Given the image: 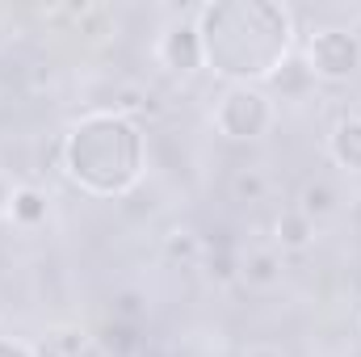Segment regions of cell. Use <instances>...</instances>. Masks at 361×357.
I'll return each instance as SVG.
<instances>
[{
	"label": "cell",
	"instance_id": "obj_2",
	"mask_svg": "<svg viewBox=\"0 0 361 357\" xmlns=\"http://www.w3.org/2000/svg\"><path fill=\"white\" fill-rule=\"evenodd\" d=\"M307 68L324 85H345L361 72V47L349 25H315L307 38Z\"/></svg>",
	"mask_w": 361,
	"mask_h": 357
},
{
	"label": "cell",
	"instance_id": "obj_17",
	"mask_svg": "<svg viewBox=\"0 0 361 357\" xmlns=\"http://www.w3.org/2000/svg\"><path fill=\"white\" fill-rule=\"evenodd\" d=\"M349 30H353V38H357V47H361V13L353 17V25H349Z\"/></svg>",
	"mask_w": 361,
	"mask_h": 357
},
{
	"label": "cell",
	"instance_id": "obj_9",
	"mask_svg": "<svg viewBox=\"0 0 361 357\" xmlns=\"http://www.w3.org/2000/svg\"><path fill=\"white\" fill-rule=\"evenodd\" d=\"M319 80L311 76V68H307V59H281L277 68H273V76H269V89L281 97V101H307V92L315 89Z\"/></svg>",
	"mask_w": 361,
	"mask_h": 357
},
{
	"label": "cell",
	"instance_id": "obj_5",
	"mask_svg": "<svg viewBox=\"0 0 361 357\" xmlns=\"http://www.w3.org/2000/svg\"><path fill=\"white\" fill-rule=\"evenodd\" d=\"M4 219H8L17 231H38V227H47V219H51V193H47L42 185H30V181L17 185Z\"/></svg>",
	"mask_w": 361,
	"mask_h": 357
},
{
	"label": "cell",
	"instance_id": "obj_16",
	"mask_svg": "<svg viewBox=\"0 0 361 357\" xmlns=\"http://www.w3.org/2000/svg\"><path fill=\"white\" fill-rule=\"evenodd\" d=\"M13 189H17V185H8V177L0 173V214H8V202H13Z\"/></svg>",
	"mask_w": 361,
	"mask_h": 357
},
{
	"label": "cell",
	"instance_id": "obj_14",
	"mask_svg": "<svg viewBox=\"0 0 361 357\" xmlns=\"http://www.w3.org/2000/svg\"><path fill=\"white\" fill-rule=\"evenodd\" d=\"M143 294H135V290H122L118 298H114V320H122V324H135L139 328V315H143Z\"/></svg>",
	"mask_w": 361,
	"mask_h": 357
},
{
	"label": "cell",
	"instance_id": "obj_12",
	"mask_svg": "<svg viewBox=\"0 0 361 357\" xmlns=\"http://www.w3.org/2000/svg\"><path fill=\"white\" fill-rule=\"evenodd\" d=\"M38 353L42 357H92L97 353V341H92L85 328H51L47 337H42V345H38Z\"/></svg>",
	"mask_w": 361,
	"mask_h": 357
},
{
	"label": "cell",
	"instance_id": "obj_11",
	"mask_svg": "<svg viewBox=\"0 0 361 357\" xmlns=\"http://www.w3.org/2000/svg\"><path fill=\"white\" fill-rule=\"evenodd\" d=\"M160 253H164L169 265L193 269V265H202V257H206V236H197V227H173L160 240Z\"/></svg>",
	"mask_w": 361,
	"mask_h": 357
},
{
	"label": "cell",
	"instance_id": "obj_10",
	"mask_svg": "<svg viewBox=\"0 0 361 357\" xmlns=\"http://www.w3.org/2000/svg\"><path fill=\"white\" fill-rule=\"evenodd\" d=\"M328 152H332V160H336L341 169L361 173V114H349V118H341V122L332 126Z\"/></svg>",
	"mask_w": 361,
	"mask_h": 357
},
{
	"label": "cell",
	"instance_id": "obj_8",
	"mask_svg": "<svg viewBox=\"0 0 361 357\" xmlns=\"http://www.w3.org/2000/svg\"><path fill=\"white\" fill-rule=\"evenodd\" d=\"M294 210H298V214H307V219L319 227V223H328V219L341 210V193H336V185H332V181L315 177V181H307V185L298 189Z\"/></svg>",
	"mask_w": 361,
	"mask_h": 357
},
{
	"label": "cell",
	"instance_id": "obj_7",
	"mask_svg": "<svg viewBox=\"0 0 361 357\" xmlns=\"http://www.w3.org/2000/svg\"><path fill=\"white\" fill-rule=\"evenodd\" d=\"M269 189H273V177L265 164H240V169H231V177H227V193H231V202H240V206H261V202H269Z\"/></svg>",
	"mask_w": 361,
	"mask_h": 357
},
{
	"label": "cell",
	"instance_id": "obj_4",
	"mask_svg": "<svg viewBox=\"0 0 361 357\" xmlns=\"http://www.w3.org/2000/svg\"><path fill=\"white\" fill-rule=\"evenodd\" d=\"M235 277H240L248 290H257V294H269V290H277V286H281V277H286L281 253H277L273 244L240 253V257H235Z\"/></svg>",
	"mask_w": 361,
	"mask_h": 357
},
{
	"label": "cell",
	"instance_id": "obj_3",
	"mask_svg": "<svg viewBox=\"0 0 361 357\" xmlns=\"http://www.w3.org/2000/svg\"><path fill=\"white\" fill-rule=\"evenodd\" d=\"M156 59L164 72L173 76H193L206 63V47H202V30L193 17H177L164 25V34L156 38Z\"/></svg>",
	"mask_w": 361,
	"mask_h": 357
},
{
	"label": "cell",
	"instance_id": "obj_13",
	"mask_svg": "<svg viewBox=\"0 0 361 357\" xmlns=\"http://www.w3.org/2000/svg\"><path fill=\"white\" fill-rule=\"evenodd\" d=\"M92 341H97L101 353H109V357H139V349H143L139 328L135 324H122V320H105Z\"/></svg>",
	"mask_w": 361,
	"mask_h": 357
},
{
	"label": "cell",
	"instance_id": "obj_6",
	"mask_svg": "<svg viewBox=\"0 0 361 357\" xmlns=\"http://www.w3.org/2000/svg\"><path fill=\"white\" fill-rule=\"evenodd\" d=\"M311 244H315V223L307 214H298L294 206L277 210V219H273V248L277 253H307Z\"/></svg>",
	"mask_w": 361,
	"mask_h": 357
},
{
	"label": "cell",
	"instance_id": "obj_1",
	"mask_svg": "<svg viewBox=\"0 0 361 357\" xmlns=\"http://www.w3.org/2000/svg\"><path fill=\"white\" fill-rule=\"evenodd\" d=\"M214 126L227 139H265L277 122V101L257 85H227L214 101Z\"/></svg>",
	"mask_w": 361,
	"mask_h": 357
},
{
	"label": "cell",
	"instance_id": "obj_15",
	"mask_svg": "<svg viewBox=\"0 0 361 357\" xmlns=\"http://www.w3.org/2000/svg\"><path fill=\"white\" fill-rule=\"evenodd\" d=\"M244 357H290L281 345H273V341H257V345H248Z\"/></svg>",
	"mask_w": 361,
	"mask_h": 357
}]
</instances>
